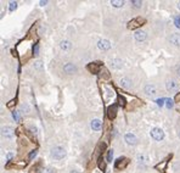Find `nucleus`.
Returning <instances> with one entry per match:
<instances>
[{"instance_id":"nucleus-2","label":"nucleus","mask_w":180,"mask_h":173,"mask_svg":"<svg viewBox=\"0 0 180 173\" xmlns=\"http://www.w3.org/2000/svg\"><path fill=\"white\" fill-rule=\"evenodd\" d=\"M144 23H145V19H142V17H136V19H134V20H132V21H129L128 28H129V29H135V28H137V27L142 26Z\"/></svg>"},{"instance_id":"nucleus-33","label":"nucleus","mask_w":180,"mask_h":173,"mask_svg":"<svg viewBox=\"0 0 180 173\" xmlns=\"http://www.w3.org/2000/svg\"><path fill=\"white\" fill-rule=\"evenodd\" d=\"M12 117H13V118H15L16 121H18V120H20V116H18V113L16 112V111H13V112H12Z\"/></svg>"},{"instance_id":"nucleus-18","label":"nucleus","mask_w":180,"mask_h":173,"mask_svg":"<svg viewBox=\"0 0 180 173\" xmlns=\"http://www.w3.org/2000/svg\"><path fill=\"white\" fill-rule=\"evenodd\" d=\"M60 48L62 49L63 51H68V50H71L72 44L68 42V40H62V42L60 43Z\"/></svg>"},{"instance_id":"nucleus-28","label":"nucleus","mask_w":180,"mask_h":173,"mask_svg":"<svg viewBox=\"0 0 180 173\" xmlns=\"http://www.w3.org/2000/svg\"><path fill=\"white\" fill-rule=\"evenodd\" d=\"M33 54H34V55H38V54H39V44H38V43L33 46Z\"/></svg>"},{"instance_id":"nucleus-10","label":"nucleus","mask_w":180,"mask_h":173,"mask_svg":"<svg viewBox=\"0 0 180 173\" xmlns=\"http://www.w3.org/2000/svg\"><path fill=\"white\" fill-rule=\"evenodd\" d=\"M1 133L7 139H12L13 138V129L11 127H3L1 128Z\"/></svg>"},{"instance_id":"nucleus-19","label":"nucleus","mask_w":180,"mask_h":173,"mask_svg":"<svg viewBox=\"0 0 180 173\" xmlns=\"http://www.w3.org/2000/svg\"><path fill=\"white\" fill-rule=\"evenodd\" d=\"M33 67H34V70H37L38 72H42V71L44 70V65H43V62H42V61L37 60V61H34Z\"/></svg>"},{"instance_id":"nucleus-5","label":"nucleus","mask_w":180,"mask_h":173,"mask_svg":"<svg viewBox=\"0 0 180 173\" xmlns=\"http://www.w3.org/2000/svg\"><path fill=\"white\" fill-rule=\"evenodd\" d=\"M129 163V160L127 157H119L117 161H116V164H114V167L117 169H123L127 167V164Z\"/></svg>"},{"instance_id":"nucleus-31","label":"nucleus","mask_w":180,"mask_h":173,"mask_svg":"<svg viewBox=\"0 0 180 173\" xmlns=\"http://www.w3.org/2000/svg\"><path fill=\"white\" fill-rule=\"evenodd\" d=\"M42 173H55V171L52 168H44Z\"/></svg>"},{"instance_id":"nucleus-9","label":"nucleus","mask_w":180,"mask_h":173,"mask_svg":"<svg viewBox=\"0 0 180 173\" xmlns=\"http://www.w3.org/2000/svg\"><path fill=\"white\" fill-rule=\"evenodd\" d=\"M86 68L91 73H97V72L101 71V65L99 62H93V63H89L86 66Z\"/></svg>"},{"instance_id":"nucleus-12","label":"nucleus","mask_w":180,"mask_h":173,"mask_svg":"<svg viewBox=\"0 0 180 173\" xmlns=\"http://www.w3.org/2000/svg\"><path fill=\"white\" fill-rule=\"evenodd\" d=\"M110 63L112 66V68H114V70H119V68H122V66H123V61L120 59H113V60H111Z\"/></svg>"},{"instance_id":"nucleus-23","label":"nucleus","mask_w":180,"mask_h":173,"mask_svg":"<svg viewBox=\"0 0 180 173\" xmlns=\"http://www.w3.org/2000/svg\"><path fill=\"white\" fill-rule=\"evenodd\" d=\"M16 7H17V3H16V1H11V3H10V6H9L10 11H15Z\"/></svg>"},{"instance_id":"nucleus-21","label":"nucleus","mask_w":180,"mask_h":173,"mask_svg":"<svg viewBox=\"0 0 180 173\" xmlns=\"http://www.w3.org/2000/svg\"><path fill=\"white\" fill-rule=\"evenodd\" d=\"M100 73H101V77H103V78H106V79H108L110 78V73H108V71L106 70V68H101V71H100Z\"/></svg>"},{"instance_id":"nucleus-35","label":"nucleus","mask_w":180,"mask_h":173,"mask_svg":"<svg viewBox=\"0 0 180 173\" xmlns=\"http://www.w3.org/2000/svg\"><path fill=\"white\" fill-rule=\"evenodd\" d=\"M39 4H40V6H44V5H46V4H47V1H40Z\"/></svg>"},{"instance_id":"nucleus-20","label":"nucleus","mask_w":180,"mask_h":173,"mask_svg":"<svg viewBox=\"0 0 180 173\" xmlns=\"http://www.w3.org/2000/svg\"><path fill=\"white\" fill-rule=\"evenodd\" d=\"M111 4L114 7H122V6L124 5V1H120V0H112Z\"/></svg>"},{"instance_id":"nucleus-3","label":"nucleus","mask_w":180,"mask_h":173,"mask_svg":"<svg viewBox=\"0 0 180 173\" xmlns=\"http://www.w3.org/2000/svg\"><path fill=\"white\" fill-rule=\"evenodd\" d=\"M151 137L154 139V140L159 142L164 138V132H163L161 128H153V129H151Z\"/></svg>"},{"instance_id":"nucleus-14","label":"nucleus","mask_w":180,"mask_h":173,"mask_svg":"<svg viewBox=\"0 0 180 173\" xmlns=\"http://www.w3.org/2000/svg\"><path fill=\"white\" fill-rule=\"evenodd\" d=\"M170 43L173 45H176V46H180V34L178 33H174V34L170 36Z\"/></svg>"},{"instance_id":"nucleus-6","label":"nucleus","mask_w":180,"mask_h":173,"mask_svg":"<svg viewBox=\"0 0 180 173\" xmlns=\"http://www.w3.org/2000/svg\"><path fill=\"white\" fill-rule=\"evenodd\" d=\"M145 93H146V95H149V96H154L158 92H157V88H156V85H153V84H147L146 87H145Z\"/></svg>"},{"instance_id":"nucleus-13","label":"nucleus","mask_w":180,"mask_h":173,"mask_svg":"<svg viewBox=\"0 0 180 173\" xmlns=\"http://www.w3.org/2000/svg\"><path fill=\"white\" fill-rule=\"evenodd\" d=\"M76 66L73 65V63H66L63 66V71L66 72V73H68V75H72V73H74L76 72Z\"/></svg>"},{"instance_id":"nucleus-22","label":"nucleus","mask_w":180,"mask_h":173,"mask_svg":"<svg viewBox=\"0 0 180 173\" xmlns=\"http://www.w3.org/2000/svg\"><path fill=\"white\" fill-rule=\"evenodd\" d=\"M132 5H133L134 7H136V9H139V7H141L142 3L139 1V0H133V1H132Z\"/></svg>"},{"instance_id":"nucleus-1","label":"nucleus","mask_w":180,"mask_h":173,"mask_svg":"<svg viewBox=\"0 0 180 173\" xmlns=\"http://www.w3.org/2000/svg\"><path fill=\"white\" fill-rule=\"evenodd\" d=\"M51 156L55 160H62L66 156V150L63 146H55L51 150Z\"/></svg>"},{"instance_id":"nucleus-29","label":"nucleus","mask_w":180,"mask_h":173,"mask_svg":"<svg viewBox=\"0 0 180 173\" xmlns=\"http://www.w3.org/2000/svg\"><path fill=\"white\" fill-rule=\"evenodd\" d=\"M137 160H139V162H141V163L146 162V157H145L144 155H139V156H137Z\"/></svg>"},{"instance_id":"nucleus-16","label":"nucleus","mask_w":180,"mask_h":173,"mask_svg":"<svg viewBox=\"0 0 180 173\" xmlns=\"http://www.w3.org/2000/svg\"><path fill=\"white\" fill-rule=\"evenodd\" d=\"M101 127H102V123H101L100 120L95 118V120L91 121V128H93V130H100Z\"/></svg>"},{"instance_id":"nucleus-24","label":"nucleus","mask_w":180,"mask_h":173,"mask_svg":"<svg viewBox=\"0 0 180 173\" xmlns=\"http://www.w3.org/2000/svg\"><path fill=\"white\" fill-rule=\"evenodd\" d=\"M166 104H167V108L168 109L173 108V100H171V99H166Z\"/></svg>"},{"instance_id":"nucleus-38","label":"nucleus","mask_w":180,"mask_h":173,"mask_svg":"<svg viewBox=\"0 0 180 173\" xmlns=\"http://www.w3.org/2000/svg\"><path fill=\"white\" fill-rule=\"evenodd\" d=\"M178 9H179V10H180V1H179V3H178Z\"/></svg>"},{"instance_id":"nucleus-27","label":"nucleus","mask_w":180,"mask_h":173,"mask_svg":"<svg viewBox=\"0 0 180 173\" xmlns=\"http://www.w3.org/2000/svg\"><path fill=\"white\" fill-rule=\"evenodd\" d=\"M118 100H119L118 104H119L120 106H124V105H125V99H124L123 96H119V98H118Z\"/></svg>"},{"instance_id":"nucleus-32","label":"nucleus","mask_w":180,"mask_h":173,"mask_svg":"<svg viewBox=\"0 0 180 173\" xmlns=\"http://www.w3.org/2000/svg\"><path fill=\"white\" fill-rule=\"evenodd\" d=\"M164 101H166V99H157V100H156V103H157L159 106H163Z\"/></svg>"},{"instance_id":"nucleus-11","label":"nucleus","mask_w":180,"mask_h":173,"mask_svg":"<svg viewBox=\"0 0 180 173\" xmlns=\"http://www.w3.org/2000/svg\"><path fill=\"white\" fill-rule=\"evenodd\" d=\"M134 38H135V40H137V42H144V40L147 38V34L144 31H136L134 33Z\"/></svg>"},{"instance_id":"nucleus-37","label":"nucleus","mask_w":180,"mask_h":173,"mask_svg":"<svg viewBox=\"0 0 180 173\" xmlns=\"http://www.w3.org/2000/svg\"><path fill=\"white\" fill-rule=\"evenodd\" d=\"M178 75L180 76V66H179V67H178Z\"/></svg>"},{"instance_id":"nucleus-25","label":"nucleus","mask_w":180,"mask_h":173,"mask_svg":"<svg viewBox=\"0 0 180 173\" xmlns=\"http://www.w3.org/2000/svg\"><path fill=\"white\" fill-rule=\"evenodd\" d=\"M112 157H113V151H112V149L111 150H108V154H107V162H111L112 161Z\"/></svg>"},{"instance_id":"nucleus-17","label":"nucleus","mask_w":180,"mask_h":173,"mask_svg":"<svg viewBox=\"0 0 180 173\" xmlns=\"http://www.w3.org/2000/svg\"><path fill=\"white\" fill-rule=\"evenodd\" d=\"M107 115H108V117H110L111 120L116 117V115H117V106H116V105H112V106H110V108H108V112H107Z\"/></svg>"},{"instance_id":"nucleus-4","label":"nucleus","mask_w":180,"mask_h":173,"mask_svg":"<svg viewBox=\"0 0 180 173\" xmlns=\"http://www.w3.org/2000/svg\"><path fill=\"white\" fill-rule=\"evenodd\" d=\"M166 88L168 92H176L179 89V83L175 79H168L167 83H166Z\"/></svg>"},{"instance_id":"nucleus-26","label":"nucleus","mask_w":180,"mask_h":173,"mask_svg":"<svg viewBox=\"0 0 180 173\" xmlns=\"http://www.w3.org/2000/svg\"><path fill=\"white\" fill-rule=\"evenodd\" d=\"M174 23L178 28H180V16H175L174 17Z\"/></svg>"},{"instance_id":"nucleus-30","label":"nucleus","mask_w":180,"mask_h":173,"mask_svg":"<svg viewBox=\"0 0 180 173\" xmlns=\"http://www.w3.org/2000/svg\"><path fill=\"white\" fill-rule=\"evenodd\" d=\"M37 150H33V151H32L30 154H29V160H32V159H34L35 157V156H37Z\"/></svg>"},{"instance_id":"nucleus-36","label":"nucleus","mask_w":180,"mask_h":173,"mask_svg":"<svg viewBox=\"0 0 180 173\" xmlns=\"http://www.w3.org/2000/svg\"><path fill=\"white\" fill-rule=\"evenodd\" d=\"M12 159V154H7V160H11Z\"/></svg>"},{"instance_id":"nucleus-8","label":"nucleus","mask_w":180,"mask_h":173,"mask_svg":"<svg viewBox=\"0 0 180 173\" xmlns=\"http://www.w3.org/2000/svg\"><path fill=\"white\" fill-rule=\"evenodd\" d=\"M124 140H125V143H127L128 145H135V144L137 143L136 137H135L134 134H132V133H127V134L124 135Z\"/></svg>"},{"instance_id":"nucleus-34","label":"nucleus","mask_w":180,"mask_h":173,"mask_svg":"<svg viewBox=\"0 0 180 173\" xmlns=\"http://www.w3.org/2000/svg\"><path fill=\"white\" fill-rule=\"evenodd\" d=\"M30 130H32V133L37 134V128H34V127H30Z\"/></svg>"},{"instance_id":"nucleus-15","label":"nucleus","mask_w":180,"mask_h":173,"mask_svg":"<svg viewBox=\"0 0 180 173\" xmlns=\"http://www.w3.org/2000/svg\"><path fill=\"white\" fill-rule=\"evenodd\" d=\"M119 83H120V87L122 88H125V89H129L130 87H132V80H130L129 78H125V77L122 78Z\"/></svg>"},{"instance_id":"nucleus-7","label":"nucleus","mask_w":180,"mask_h":173,"mask_svg":"<svg viewBox=\"0 0 180 173\" xmlns=\"http://www.w3.org/2000/svg\"><path fill=\"white\" fill-rule=\"evenodd\" d=\"M97 46H99L100 50L106 51V50H110L111 43H110V40H107V39H101V40H99V43H97Z\"/></svg>"}]
</instances>
